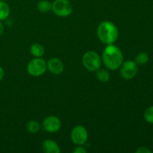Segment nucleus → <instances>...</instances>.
I'll return each mask as SVG.
<instances>
[{
    "label": "nucleus",
    "mask_w": 153,
    "mask_h": 153,
    "mask_svg": "<svg viewBox=\"0 0 153 153\" xmlns=\"http://www.w3.org/2000/svg\"><path fill=\"white\" fill-rule=\"evenodd\" d=\"M143 117L146 122L153 124V105L149 106L145 110Z\"/></svg>",
    "instance_id": "obj_17"
},
{
    "label": "nucleus",
    "mask_w": 153,
    "mask_h": 153,
    "mask_svg": "<svg viewBox=\"0 0 153 153\" xmlns=\"http://www.w3.org/2000/svg\"><path fill=\"white\" fill-rule=\"evenodd\" d=\"M137 153H152V151L149 149L148 147L146 146H141V147H139L138 149L136 150Z\"/></svg>",
    "instance_id": "obj_18"
},
{
    "label": "nucleus",
    "mask_w": 153,
    "mask_h": 153,
    "mask_svg": "<svg viewBox=\"0 0 153 153\" xmlns=\"http://www.w3.org/2000/svg\"><path fill=\"white\" fill-rule=\"evenodd\" d=\"M82 64L88 71L98 70L102 65V59L98 53L94 51H88L82 57Z\"/></svg>",
    "instance_id": "obj_3"
},
{
    "label": "nucleus",
    "mask_w": 153,
    "mask_h": 153,
    "mask_svg": "<svg viewBox=\"0 0 153 153\" xmlns=\"http://www.w3.org/2000/svg\"><path fill=\"white\" fill-rule=\"evenodd\" d=\"M52 10L60 17H66L73 12V5L69 0H55L52 2Z\"/></svg>",
    "instance_id": "obj_6"
},
{
    "label": "nucleus",
    "mask_w": 153,
    "mask_h": 153,
    "mask_svg": "<svg viewBox=\"0 0 153 153\" xmlns=\"http://www.w3.org/2000/svg\"><path fill=\"white\" fill-rule=\"evenodd\" d=\"M97 73H96V76L97 79H98L100 82H103V83H106L110 80V74H109L108 71L105 69H99L97 70Z\"/></svg>",
    "instance_id": "obj_14"
},
{
    "label": "nucleus",
    "mask_w": 153,
    "mask_h": 153,
    "mask_svg": "<svg viewBox=\"0 0 153 153\" xmlns=\"http://www.w3.org/2000/svg\"><path fill=\"white\" fill-rule=\"evenodd\" d=\"M1 1H7V0H1Z\"/></svg>",
    "instance_id": "obj_22"
},
{
    "label": "nucleus",
    "mask_w": 153,
    "mask_h": 153,
    "mask_svg": "<svg viewBox=\"0 0 153 153\" xmlns=\"http://www.w3.org/2000/svg\"><path fill=\"white\" fill-rule=\"evenodd\" d=\"M47 69L46 62L42 58H34L28 62L27 72L34 77H39L45 73Z\"/></svg>",
    "instance_id": "obj_4"
},
{
    "label": "nucleus",
    "mask_w": 153,
    "mask_h": 153,
    "mask_svg": "<svg viewBox=\"0 0 153 153\" xmlns=\"http://www.w3.org/2000/svg\"><path fill=\"white\" fill-rule=\"evenodd\" d=\"M149 57L146 52H140L134 58V61L137 65H144L149 61Z\"/></svg>",
    "instance_id": "obj_15"
},
{
    "label": "nucleus",
    "mask_w": 153,
    "mask_h": 153,
    "mask_svg": "<svg viewBox=\"0 0 153 153\" xmlns=\"http://www.w3.org/2000/svg\"><path fill=\"white\" fill-rule=\"evenodd\" d=\"M43 128L49 133H55L59 131L61 126V122L56 116H49L43 120L42 123Z\"/></svg>",
    "instance_id": "obj_8"
},
{
    "label": "nucleus",
    "mask_w": 153,
    "mask_h": 153,
    "mask_svg": "<svg viewBox=\"0 0 153 153\" xmlns=\"http://www.w3.org/2000/svg\"><path fill=\"white\" fill-rule=\"evenodd\" d=\"M30 52L34 58H42L44 55L45 49L40 43H34L30 47Z\"/></svg>",
    "instance_id": "obj_11"
},
{
    "label": "nucleus",
    "mask_w": 153,
    "mask_h": 153,
    "mask_svg": "<svg viewBox=\"0 0 153 153\" xmlns=\"http://www.w3.org/2000/svg\"><path fill=\"white\" fill-rule=\"evenodd\" d=\"M4 25H3L2 22L0 21V36L3 34V32H4Z\"/></svg>",
    "instance_id": "obj_21"
},
{
    "label": "nucleus",
    "mask_w": 153,
    "mask_h": 153,
    "mask_svg": "<svg viewBox=\"0 0 153 153\" xmlns=\"http://www.w3.org/2000/svg\"><path fill=\"white\" fill-rule=\"evenodd\" d=\"M74 153H86L87 149L85 147H83L82 146H78L77 147H76L73 150Z\"/></svg>",
    "instance_id": "obj_19"
},
{
    "label": "nucleus",
    "mask_w": 153,
    "mask_h": 153,
    "mask_svg": "<svg viewBox=\"0 0 153 153\" xmlns=\"http://www.w3.org/2000/svg\"><path fill=\"white\" fill-rule=\"evenodd\" d=\"M37 10L42 13H47L52 10V3L49 0H41L37 4Z\"/></svg>",
    "instance_id": "obj_13"
},
{
    "label": "nucleus",
    "mask_w": 153,
    "mask_h": 153,
    "mask_svg": "<svg viewBox=\"0 0 153 153\" xmlns=\"http://www.w3.org/2000/svg\"><path fill=\"white\" fill-rule=\"evenodd\" d=\"M102 61L106 68L114 71L118 70L123 62V54L114 44L107 45L102 54Z\"/></svg>",
    "instance_id": "obj_1"
},
{
    "label": "nucleus",
    "mask_w": 153,
    "mask_h": 153,
    "mask_svg": "<svg viewBox=\"0 0 153 153\" xmlns=\"http://www.w3.org/2000/svg\"><path fill=\"white\" fill-rule=\"evenodd\" d=\"M26 129L28 132L31 134H34L39 131L40 129V125L37 121L36 120H30L26 124Z\"/></svg>",
    "instance_id": "obj_16"
},
{
    "label": "nucleus",
    "mask_w": 153,
    "mask_h": 153,
    "mask_svg": "<svg viewBox=\"0 0 153 153\" xmlns=\"http://www.w3.org/2000/svg\"><path fill=\"white\" fill-rule=\"evenodd\" d=\"M10 13V9L7 2L0 0V21L5 20L8 18Z\"/></svg>",
    "instance_id": "obj_12"
},
{
    "label": "nucleus",
    "mask_w": 153,
    "mask_h": 153,
    "mask_svg": "<svg viewBox=\"0 0 153 153\" xmlns=\"http://www.w3.org/2000/svg\"><path fill=\"white\" fill-rule=\"evenodd\" d=\"M97 36L100 41L105 45L114 44L119 37V31L114 23L103 21L97 27Z\"/></svg>",
    "instance_id": "obj_2"
},
{
    "label": "nucleus",
    "mask_w": 153,
    "mask_h": 153,
    "mask_svg": "<svg viewBox=\"0 0 153 153\" xmlns=\"http://www.w3.org/2000/svg\"><path fill=\"white\" fill-rule=\"evenodd\" d=\"M70 138L74 144L77 146H83L88 141V130L83 126H76L72 129Z\"/></svg>",
    "instance_id": "obj_7"
},
{
    "label": "nucleus",
    "mask_w": 153,
    "mask_h": 153,
    "mask_svg": "<svg viewBox=\"0 0 153 153\" xmlns=\"http://www.w3.org/2000/svg\"><path fill=\"white\" fill-rule=\"evenodd\" d=\"M119 69L121 77L126 80L134 79L138 73V65L131 60L123 61Z\"/></svg>",
    "instance_id": "obj_5"
},
{
    "label": "nucleus",
    "mask_w": 153,
    "mask_h": 153,
    "mask_svg": "<svg viewBox=\"0 0 153 153\" xmlns=\"http://www.w3.org/2000/svg\"><path fill=\"white\" fill-rule=\"evenodd\" d=\"M47 70L54 75H59L63 73L64 65L62 61L58 58H52L46 63Z\"/></svg>",
    "instance_id": "obj_9"
},
{
    "label": "nucleus",
    "mask_w": 153,
    "mask_h": 153,
    "mask_svg": "<svg viewBox=\"0 0 153 153\" xmlns=\"http://www.w3.org/2000/svg\"><path fill=\"white\" fill-rule=\"evenodd\" d=\"M42 149L45 153H60L61 152L58 143L52 139H46L43 141Z\"/></svg>",
    "instance_id": "obj_10"
},
{
    "label": "nucleus",
    "mask_w": 153,
    "mask_h": 153,
    "mask_svg": "<svg viewBox=\"0 0 153 153\" xmlns=\"http://www.w3.org/2000/svg\"><path fill=\"white\" fill-rule=\"evenodd\" d=\"M4 76V69L0 66V82L3 79Z\"/></svg>",
    "instance_id": "obj_20"
}]
</instances>
